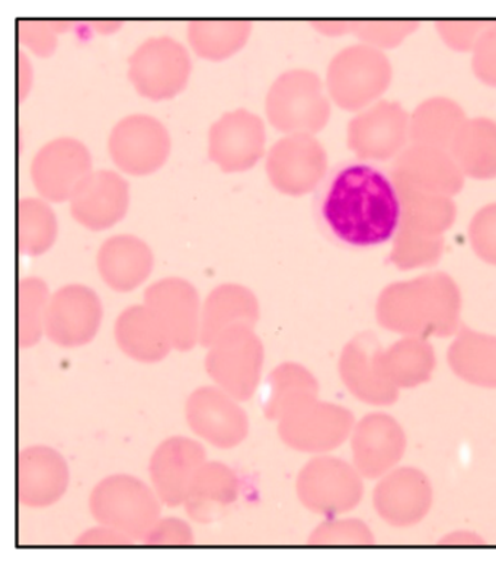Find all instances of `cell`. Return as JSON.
Returning <instances> with one entry per match:
<instances>
[{"label": "cell", "mask_w": 496, "mask_h": 565, "mask_svg": "<svg viewBox=\"0 0 496 565\" xmlns=\"http://www.w3.org/2000/svg\"><path fill=\"white\" fill-rule=\"evenodd\" d=\"M321 230L350 247L388 243L402 223L397 183L383 168L365 160L337 164L321 179L314 200Z\"/></svg>", "instance_id": "1"}, {"label": "cell", "mask_w": 496, "mask_h": 565, "mask_svg": "<svg viewBox=\"0 0 496 565\" xmlns=\"http://www.w3.org/2000/svg\"><path fill=\"white\" fill-rule=\"evenodd\" d=\"M191 72V57L186 45L168 35L147 39L128 58V81L137 94L154 103L173 99L181 94Z\"/></svg>", "instance_id": "2"}, {"label": "cell", "mask_w": 496, "mask_h": 565, "mask_svg": "<svg viewBox=\"0 0 496 565\" xmlns=\"http://www.w3.org/2000/svg\"><path fill=\"white\" fill-rule=\"evenodd\" d=\"M172 141L168 128L147 114L119 119L108 137L113 163L130 177H149L168 162Z\"/></svg>", "instance_id": "3"}, {"label": "cell", "mask_w": 496, "mask_h": 565, "mask_svg": "<svg viewBox=\"0 0 496 565\" xmlns=\"http://www.w3.org/2000/svg\"><path fill=\"white\" fill-rule=\"evenodd\" d=\"M271 126L284 135H307L325 124L326 104L318 77L307 71H288L271 85L265 98Z\"/></svg>", "instance_id": "4"}, {"label": "cell", "mask_w": 496, "mask_h": 565, "mask_svg": "<svg viewBox=\"0 0 496 565\" xmlns=\"http://www.w3.org/2000/svg\"><path fill=\"white\" fill-rule=\"evenodd\" d=\"M92 170L88 147L73 137L45 142L31 160L30 177L40 199L54 204L72 200Z\"/></svg>", "instance_id": "5"}, {"label": "cell", "mask_w": 496, "mask_h": 565, "mask_svg": "<svg viewBox=\"0 0 496 565\" xmlns=\"http://www.w3.org/2000/svg\"><path fill=\"white\" fill-rule=\"evenodd\" d=\"M265 124L239 108L223 114L209 130V159L224 173L247 172L264 158Z\"/></svg>", "instance_id": "6"}, {"label": "cell", "mask_w": 496, "mask_h": 565, "mask_svg": "<svg viewBox=\"0 0 496 565\" xmlns=\"http://www.w3.org/2000/svg\"><path fill=\"white\" fill-rule=\"evenodd\" d=\"M271 185L284 195H305L318 190L325 178V154L319 142L307 135H292L275 141L265 158Z\"/></svg>", "instance_id": "7"}, {"label": "cell", "mask_w": 496, "mask_h": 565, "mask_svg": "<svg viewBox=\"0 0 496 565\" xmlns=\"http://www.w3.org/2000/svg\"><path fill=\"white\" fill-rule=\"evenodd\" d=\"M71 204L72 217L95 232L112 228L130 209V185L114 170H95L77 188Z\"/></svg>", "instance_id": "8"}, {"label": "cell", "mask_w": 496, "mask_h": 565, "mask_svg": "<svg viewBox=\"0 0 496 565\" xmlns=\"http://www.w3.org/2000/svg\"><path fill=\"white\" fill-rule=\"evenodd\" d=\"M150 266L149 247L135 236H116L101 247V274L112 287L122 291L144 281Z\"/></svg>", "instance_id": "9"}, {"label": "cell", "mask_w": 496, "mask_h": 565, "mask_svg": "<svg viewBox=\"0 0 496 565\" xmlns=\"http://www.w3.org/2000/svg\"><path fill=\"white\" fill-rule=\"evenodd\" d=\"M252 22L246 20H197L188 24L192 52L207 62H224L241 52L250 41Z\"/></svg>", "instance_id": "10"}, {"label": "cell", "mask_w": 496, "mask_h": 565, "mask_svg": "<svg viewBox=\"0 0 496 565\" xmlns=\"http://www.w3.org/2000/svg\"><path fill=\"white\" fill-rule=\"evenodd\" d=\"M18 234L30 255L49 250L57 236V218L49 201L27 196L18 202Z\"/></svg>", "instance_id": "11"}, {"label": "cell", "mask_w": 496, "mask_h": 565, "mask_svg": "<svg viewBox=\"0 0 496 565\" xmlns=\"http://www.w3.org/2000/svg\"><path fill=\"white\" fill-rule=\"evenodd\" d=\"M62 24L49 21L18 22V39L39 57L52 56L57 49V35Z\"/></svg>", "instance_id": "12"}, {"label": "cell", "mask_w": 496, "mask_h": 565, "mask_svg": "<svg viewBox=\"0 0 496 565\" xmlns=\"http://www.w3.org/2000/svg\"><path fill=\"white\" fill-rule=\"evenodd\" d=\"M32 81H34V71L29 56L24 52L18 53V96L25 100L29 96Z\"/></svg>", "instance_id": "13"}]
</instances>
